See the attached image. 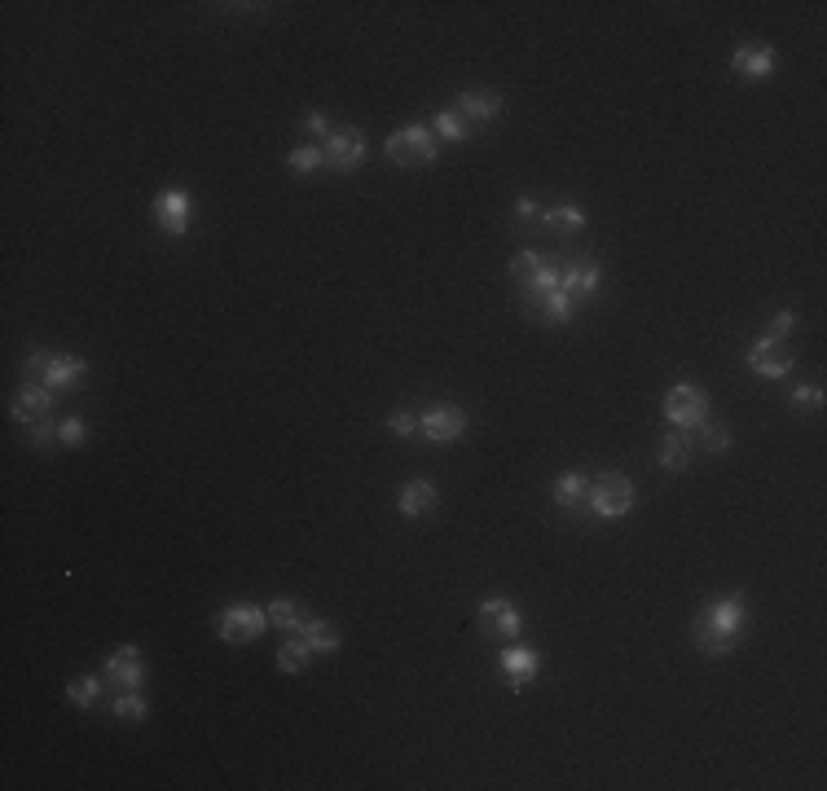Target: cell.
<instances>
[{"label":"cell","instance_id":"1","mask_svg":"<svg viewBox=\"0 0 827 791\" xmlns=\"http://www.w3.org/2000/svg\"><path fill=\"white\" fill-rule=\"evenodd\" d=\"M744 620H748L744 598L722 594V598H713V603L700 607L696 625H691V642H696L700 655H713V660H718V655H731L735 642H740V633H744Z\"/></svg>","mask_w":827,"mask_h":791},{"label":"cell","instance_id":"2","mask_svg":"<svg viewBox=\"0 0 827 791\" xmlns=\"http://www.w3.org/2000/svg\"><path fill=\"white\" fill-rule=\"evenodd\" d=\"M22 374L44 383L49 392H71L88 378V361L71 352H27L22 356Z\"/></svg>","mask_w":827,"mask_h":791},{"label":"cell","instance_id":"3","mask_svg":"<svg viewBox=\"0 0 827 791\" xmlns=\"http://www.w3.org/2000/svg\"><path fill=\"white\" fill-rule=\"evenodd\" d=\"M634 510V484L616 471L590 479V515L594 519H625Z\"/></svg>","mask_w":827,"mask_h":791},{"label":"cell","instance_id":"4","mask_svg":"<svg viewBox=\"0 0 827 791\" xmlns=\"http://www.w3.org/2000/svg\"><path fill=\"white\" fill-rule=\"evenodd\" d=\"M383 150H388V159H392L396 167H427V163H432L436 154H440L432 128H423V124H410V128L392 132Z\"/></svg>","mask_w":827,"mask_h":791},{"label":"cell","instance_id":"5","mask_svg":"<svg viewBox=\"0 0 827 791\" xmlns=\"http://www.w3.org/2000/svg\"><path fill=\"white\" fill-rule=\"evenodd\" d=\"M264 625H269V611L256 607V603H229V607L216 616L220 642H234V646L256 642L260 633H264Z\"/></svg>","mask_w":827,"mask_h":791},{"label":"cell","instance_id":"6","mask_svg":"<svg viewBox=\"0 0 827 791\" xmlns=\"http://www.w3.org/2000/svg\"><path fill=\"white\" fill-rule=\"evenodd\" d=\"M366 163V132L361 128H335L322 141V167H330L335 176H348Z\"/></svg>","mask_w":827,"mask_h":791},{"label":"cell","instance_id":"7","mask_svg":"<svg viewBox=\"0 0 827 791\" xmlns=\"http://www.w3.org/2000/svg\"><path fill=\"white\" fill-rule=\"evenodd\" d=\"M665 418L674 422V427H682V431H700L704 422H709V396H704V387H696V383L669 387Z\"/></svg>","mask_w":827,"mask_h":791},{"label":"cell","instance_id":"8","mask_svg":"<svg viewBox=\"0 0 827 791\" xmlns=\"http://www.w3.org/2000/svg\"><path fill=\"white\" fill-rule=\"evenodd\" d=\"M480 629H484V638H493V642H511V638H520L524 633V616H520V607H515L511 598H484L480 603Z\"/></svg>","mask_w":827,"mask_h":791},{"label":"cell","instance_id":"9","mask_svg":"<svg viewBox=\"0 0 827 791\" xmlns=\"http://www.w3.org/2000/svg\"><path fill=\"white\" fill-rule=\"evenodd\" d=\"M467 431V414L458 405H432L418 414V436L427 444H454Z\"/></svg>","mask_w":827,"mask_h":791},{"label":"cell","instance_id":"10","mask_svg":"<svg viewBox=\"0 0 827 791\" xmlns=\"http://www.w3.org/2000/svg\"><path fill=\"white\" fill-rule=\"evenodd\" d=\"M748 370H753L757 378H784L792 370L788 339H770V334H762V339L748 348Z\"/></svg>","mask_w":827,"mask_h":791},{"label":"cell","instance_id":"11","mask_svg":"<svg viewBox=\"0 0 827 791\" xmlns=\"http://www.w3.org/2000/svg\"><path fill=\"white\" fill-rule=\"evenodd\" d=\"M190 194L185 189H163L159 198H154V225H159V233H168V238H181L185 229H190Z\"/></svg>","mask_w":827,"mask_h":791},{"label":"cell","instance_id":"12","mask_svg":"<svg viewBox=\"0 0 827 791\" xmlns=\"http://www.w3.org/2000/svg\"><path fill=\"white\" fill-rule=\"evenodd\" d=\"M9 414H14V422H22V427H36V422L53 414V392L44 383H22L14 400H9Z\"/></svg>","mask_w":827,"mask_h":791},{"label":"cell","instance_id":"13","mask_svg":"<svg viewBox=\"0 0 827 791\" xmlns=\"http://www.w3.org/2000/svg\"><path fill=\"white\" fill-rule=\"evenodd\" d=\"M550 497H555V506L564 510L568 519H586L590 515V475H581V471L559 475L555 488H550Z\"/></svg>","mask_w":827,"mask_h":791},{"label":"cell","instance_id":"14","mask_svg":"<svg viewBox=\"0 0 827 791\" xmlns=\"http://www.w3.org/2000/svg\"><path fill=\"white\" fill-rule=\"evenodd\" d=\"M731 71L744 75V80H770L775 75V49L770 44H744V49H735L731 58Z\"/></svg>","mask_w":827,"mask_h":791},{"label":"cell","instance_id":"15","mask_svg":"<svg viewBox=\"0 0 827 791\" xmlns=\"http://www.w3.org/2000/svg\"><path fill=\"white\" fill-rule=\"evenodd\" d=\"M436 501H440V488L432 479H410V484L396 493V510H401L405 519H423L436 510Z\"/></svg>","mask_w":827,"mask_h":791},{"label":"cell","instance_id":"16","mask_svg":"<svg viewBox=\"0 0 827 791\" xmlns=\"http://www.w3.org/2000/svg\"><path fill=\"white\" fill-rule=\"evenodd\" d=\"M106 677H110V682H115L119 690H137L141 682H146V664H141L137 646H119V651L106 660Z\"/></svg>","mask_w":827,"mask_h":791},{"label":"cell","instance_id":"17","mask_svg":"<svg viewBox=\"0 0 827 791\" xmlns=\"http://www.w3.org/2000/svg\"><path fill=\"white\" fill-rule=\"evenodd\" d=\"M498 664H502V677H506V686L511 690L528 686L537 677V668H542L537 651H528V646H506V651L498 655Z\"/></svg>","mask_w":827,"mask_h":791},{"label":"cell","instance_id":"18","mask_svg":"<svg viewBox=\"0 0 827 791\" xmlns=\"http://www.w3.org/2000/svg\"><path fill=\"white\" fill-rule=\"evenodd\" d=\"M559 291H564L572 304L577 299H590L594 291H599V264H590V260H572L564 273H559Z\"/></svg>","mask_w":827,"mask_h":791},{"label":"cell","instance_id":"19","mask_svg":"<svg viewBox=\"0 0 827 791\" xmlns=\"http://www.w3.org/2000/svg\"><path fill=\"white\" fill-rule=\"evenodd\" d=\"M454 110L462 115V124L467 128H476V124H493L498 119V110H502V97L498 93H462Z\"/></svg>","mask_w":827,"mask_h":791},{"label":"cell","instance_id":"20","mask_svg":"<svg viewBox=\"0 0 827 791\" xmlns=\"http://www.w3.org/2000/svg\"><path fill=\"white\" fill-rule=\"evenodd\" d=\"M546 233H555V238H572V233H581L586 229V211H581L577 203H559V207H550L542 211V220H537Z\"/></svg>","mask_w":827,"mask_h":791},{"label":"cell","instance_id":"21","mask_svg":"<svg viewBox=\"0 0 827 791\" xmlns=\"http://www.w3.org/2000/svg\"><path fill=\"white\" fill-rule=\"evenodd\" d=\"M691 449H696V444H691V436H687V431H669V436L660 440V449H656V462L665 466L669 475H678V471H687V462H691Z\"/></svg>","mask_w":827,"mask_h":791},{"label":"cell","instance_id":"22","mask_svg":"<svg viewBox=\"0 0 827 791\" xmlns=\"http://www.w3.org/2000/svg\"><path fill=\"white\" fill-rule=\"evenodd\" d=\"M295 638H300L313 655H335V651H339V629L330 625V620H308V625L295 633Z\"/></svg>","mask_w":827,"mask_h":791},{"label":"cell","instance_id":"23","mask_svg":"<svg viewBox=\"0 0 827 791\" xmlns=\"http://www.w3.org/2000/svg\"><path fill=\"white\" fill-rule=\"evenodd\" d=\"M559 273H564V269H559V264H550V260H546L542 269H537V277H533V282H528V286H520V299H524L528 308H537V304H542L546 295H555V291H559Z\"/></svg>","mask_w":827,"mask_h":791},{"label":"cell","instance_id":"24","mask_svg":"<svg viewBox=\"0 0 827 791\" xmlns=\"http://www.w3.org/2000/svg\"><path fill=\"white\" fill-rule=\"evenodd\" d=\"M264 611H269V620H273L278 629H286V633H300V629L308 625V611L295 603V598H273V603L264 607Z\"/></svg>","mask_w":827,"mask_h":791},{"label":"cell","instance_id":"25","mask_svg":"<svg viewBox=\"0 0 827 791\" xmlns=\"http://www.w3.org/2000/svg\"><path fill=\"white\" fill-rule=\"evenodd\" d=\"M432 137H436V141H449V146H458V141L471 137V128L462 124V115H458L454 106H449V110H440V115L432 119Z\"/></svg>","mask_w":827,"mask_h":791},{"label":"cell","instance_id":"26","mask_svg":"<svg viewBox=\"0 0 827 791\" xmlns=\"http://www.w3.org/2000/svg\"><path fill=\"white\" fill-rule=\"evenodd\" d=\"M542 264H546V255H542V251H520V255H511V282H515V291L533 282Z\"/></svg>","mask_w":827,"mask_h":791},{"label":"cell","instance_id":"27","mask_svg":"<svg viewBox=\"0 0 827 791\" xmlns=\"http://www.w3.org/2000/svg\"><path fill=\"white\" fill-rule=\"evenodd\" d=\"M66 699H71L75 708H93L97 699H102V677H75V682L66 686Z\"/></svg>","mask_w":827,"mask_h":791},{"label":"cell","instance_id":"28","mask_svg":"<svg viewBox=\"0 0 827 791\" xmlns=\"http://www.w3.org/2000/svg\"><path fill=\"white\" fill-rule=\"evenodd\" d=\"M146 699L137 695V690H119V699H115V717L119 721H132V726H141L146 721Z\"/></svg>","mask_w":827,"mask_h":791},{"label":"cell","instance_id":"29","mask_svg":"<svg viewBox=\"0 0 827 791\" xmlns=\"http://www.w3.org/2000/svg\"><path fill=\"white\" fill-rule=\"evenodd\" d=\"M308 660H313V651L295 638V642H286L282 651H278V668L282 673H300V668H308Z\"/></svg>","mask_w":827,"mask_h":791},{"label":"cell","instance_id":"30","mask_svg":"<svg viewBox=\"0 0 827 791\" xmlns=\"http://www.w3.org/2000/svg\"><path fill=\"white\" fill-rule=\"evenodd\" d=\"M286 167H291V172H300V176L317 172V167H322V146H295L291 154H286Z\"/></svg>","mask_w":827,"mask_h":791},{"label":"cell","instance_id":"31","mask_svg":"<svg viewBox=\"0 0 827 791\" xmlns=\"http://www.w3.org/2000/svg\"><path fill=\"white\" fill-rule=\"evenodd\" d=\"M388 431L396 440H414L418 436V418H414V409H396V414L388 418Z\"/></svg>","mask_w":827,"mask_h":791},{"label":"cell","instance_id":"32","mask_svg":"<svg viewBox=\"0 0 827 791\" xmlns=\"http://www.w3.org/2000/svg\"><path fill=\"white\" fill-rule=\"evenodd\" d=\"M27 440H31V449H49V444H58V422L44 418V422H36V427H27Z\"/></svg>","mask_w":827,"mask_h":791},{"label":"cell","instance_id":"33","mask_svg":"<svg viewBox=\"0 0 827 791\" xmlns=\"http://www.w3.org/2000/svg\"><path fill=\"white\" fill-rule=\"evenodd\" d=\"M700 444H704L709 453H726V449H731V431H722V427H713V422H704V427H700Z\"/></svg>","mask_w":827,"mask_h":791},{"label":"cell","instance_id":"34","mask_svg":"<svg viewBox=\"0 0 827 791\" xmlns=\"http://www.w3.org/2000/svg\"><path fill=\"white\" fill-rule=\"evenodd\" d=\"M300 132H304V137H322V141H326V137H330V132H335V128H330L326 110H308V115L300 119Z\"/></svg>","mask_w":827,"mask_h":791},{"label":"cell","instance_id":"35","mask_svg":"<svg viewBox=\"0 0 827 791\" xmlns=\"http://www.w3.org/2000/svg\"><path fill=\"white\" fill-rule=\"evenodd\" d=\"M84 418H62L58 422V444H66V449H75V444H84Z\"/></svg>","mask_w":827,"mask_h":791},{"label":"cell","instance_id":"36","mask_svg":"<svg viewBox=\"0 0 827 791\" xmlns=\"http://www.w3.org/2000/svg\"><path fill=\"white\" fill-rule=\"evenodd\" d=\"M823 405V387L819 383H806V387H797V392H792V409H819Z\"/></svg>","mask_w":827,"mask_h":791},{"label":"cell","instance_id":"37","mask_svg":"<svg viewBox=\"0 0 827 791\" xmlns=\"http://www.w3.org/2000/svg\"><path fill=\"white\" fill-rule=\"evenodd\" d=\"M792 330H797V317H792L788 308H784V313H775V317H770V330H766V334H770V339H788Z\"/></svg>","mask_w":827,"mask_h":791},{"label":"cell","instance_id":"38","mask_svg":"<svg viewBox=\"0 0 827 791\" xmlns=\"http://www.w3.org/2000/svg\"><path fill=\"white\" fill-rule=\"evenodd\" d=\"M511 216H515V225H537V220H542V211H537V203L520 198V203L511 207Z\"/></svg>","mask_w":827,"mask_h":791}]
</instances>
